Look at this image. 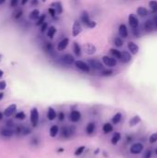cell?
I'll list each match as a JSON object with an SVG mask.
<instances>
[{
    "instance_id": "8992f818",
    "label": "cell",
    "mask_w": 157,
    "mask_h": 158,
    "mask_svg": "<svg viewBox=\"0 0 157 158\" xmlns=\"http://www.w3.org/2000/svg\"><path fill=\"white\" fill-rule=\"evenodd\" d=\"M87 64L89 65L90 69H93L94 70H102L104 69L103 64L99 60H96V59H89Z\"/></svg>"
},
{
    "instance_id": "9a60e30c",
    "label": "cell",
    "mask_w": 157,
    "mask_h": 158,
    "mask_svg": "<svg viewBox=\"0 0 157 158\" xmlns=\"http://www.w3.org/2000/svg\"><path fill=\"white\" fill-rule=\"evenodd\" d=\"M119 60H120L122 63H124V64L129 63V62L131 60L130 53L127 52V51H122L121 52V57H120V59H119Z\"/></svg>"
},
{
    "instance_id": "d6a6232c",
    "label": "cell",
    "mask_w": 157,
    "mask_h": 158,
    "mask_svg": "<svg viewBox=\"0 0 157 158\" xmlns=\"http://www.w3.org/2000/svg\"><path fill=\"white\" fill-rule=\"evenodd\" d=\"M149 7H151V10L152 13H157V1L156 0H152L149 2Z\"/></svg>"
},
{
    "instance_id": "2e32d148",
    "label": "cell",
    "mask_w": 157,
    "mask_h": 158,
    "mask_svg": "<svg viewBox=\"0 0 157 158\" xmlns=\"http://www.w3.org/2000/svg\"><path fill=\"white\" fill-rule=\"evenodd\" d=\"M127 48H129V52L132 55H137L139 52V49H140L138 44H136L134 42H129V44H127Z\"/></svg>"
},
{
    "instance_id": "ac0fdd59",
    "label": "cell",
    "mask_w": 157,
    "mask_h": 158,
    "mask_svg": "<svg viewBox=\"0 0 157 158\" xmlns=\"http://www.w3.org/2000/svg\"><path fill=\"white\" fill-rule=\"evenodd\" d=\"M143 28H144V31L147 32H152V30H154V22H152V19H147L143 24Z\"/></svg>"
},
{
    "instance_id": "5b68a950",
    "label": "cell",
    "mask_w": 157,
    "mask_h": 158,
    "mask_svg": "<svg viewBox=\"0 0 157 158\" xmlns=\"http://www.w3.org/2000/svg\"><path fill=\"white\" fill-rule=\"evenodd\" d=\"M103 63H104L105 66L109 67V68H113V67H115L117 64V61L115 58L114 57H110L108 56H104L102 57Z\"/></svg>"
},
{
    "instance_id": "e575fe53",
    "label": "cell",
    "mask_w": 157,
    "mask_h": 158,
    "mask_svg": "<svg viewBox=\"0 0 157 158\" xmlns=\"http://www.w3.org/2000/svg\"><path fill=\"white\" fill-rule=\"evenodd\" d=\"M121 118H122V114L121 113H117L112 118V122L114 124H118L119 122L121 121Z\"/></svg>"
},
{
    "instance_id": "1f68e13d",
    "label": "cell",
    "mask_w": 157,
    "mask_h": 158,
    "mask_svg": "<svg viewBox=\"0 0 157 158\" xmlns=\"http://www.w3.org/2000/svg\"><path fill=\"white\" fill-rule=\"evenodd\" d=\"M137 13L140 17H145V16L148 15L149 11H148L147 8L143 7H138V9H137Z\"/></svg>"
},
{
    "instance_id": "cb8c5ba5",
    "label": "cell",
    "mask_w": 157,
    "mask_h": 158,
    "mask_svg": "<svg viewBox=\"0 0 157 158\" xmlns=\"http://www.w3.org/2000/svg\"><path fill=\"white\" fill-rule=\"evenodd\" d=\"M40 10L39 9H34L32 10L30 15H29V19L31 20H37V19L40 17Z\"/></svg>"
},
{
    "instance_id": "d4e9b609",
    "label": "cell",
    "mask_w": 157,
    "mask_h": 158,
    "mask_svg": "<svg viewBox=\"0 0 157 158\" xmlns=\"http://www.w3.org/2000/svg\"><path fill=\"white\" fill-rule=\"evenodd\" d=\"M94 130H95V123L94 122H90L88 123L87 127H86V132H87L88 135L93 134Z\"/></svg>"
},
{
    "instance_id": "f5cc1de1",
    "label": "cell",
    "mask_w": 157,
    "mask_h": 158,
    "mask_svg": "<svg viewBox=\"0 0 157 158\" xmlns=\"http://www.w3.org/2000/svg\"><path fill=\"white\" fill-rule=\"evenodd\" d=\"M38 143H39V141H38V140H37L36 138H34V139L32 140V144L36 145V144H38Z\"/></svg>"
},
{
    "instance_id": "277c9868",
    "label": "cell",
    "mask_w": 157,
    "mask_h": 158,
    "mask_svg": "<svg viewBox=\"0 0 157 158\" xmlns=\"http://www.w3.org/2000/svg\"><path fill=\"white\" fill-rule=\"evenodd\" d=\"M31 122H32V127H37V125H38V120H39V112L37 110V108H32V111H31Z\"/></svg>"
},
{
    "instance_id": "b9f144b4",
    "label": "cell",
    "mask_w": 157,
    "mask_h": 158,
    "mask_svg": "<svg viewBox=\"0 0 157 158\" xmlns=\"http://www.w3.org/2000/svg\"><path fill=\"white\" fill-rule=\"evenodd\" d=\"M84 150H85V146H80L78 148H77V150H76L74 153H75V155L78 156V155H82V153L84 152Z\"/></svg>"
},
{
    "instance_id": "816d5d0a",
    "label": "cell",
    "mask_w": 157,
    "mask_h": 158,
    "mask_svg": "<svg viewBox=\"0 0 157 158\" xmlns=\"http://www.w3.org/2000/svg\"><path fill=\"white\" fill-rule=\"evenodd\" d=\"M152 22H154V24L155 28L157 29V14L154 15V20H152Z\"/></svg>"
},
{
    "instance_id": "6125c7cd",
    "label": "cell",
    "mask_w": 157,
    "mask_h": 158,
    "mask_svg": "<svg viewBox=\"0 0 157 158\" xmlns=\"http://www.w3.org/2000/svg\"><path fill=\"white\" fill-rule=\"evenodd\" d=\"M2 58H3V56L1 55V54H0V62L2 61Z\"/></svg>"
},
{
    "instance_id": "ba28073f",
    "label": "cell",
    "mask_w": 157,
    "mask_h": 158,
    "mask_svg": "<svg viewBox=\"0 0 157 158\" xmlns=\"http://www.w3.org/2000/svg\"><path fill=\"white\" fill-rule=\"evenodd\" d=\"M81 32H82V28H81V22H78V20H75V22H73V25H72V32H71L72 36L77 37Z\"/></svg>"
},
{
    "instance_id": "ab89813d",
    "label": "cell",
    "mask_w": 157,
    "mask_h": 158,
    "mask_svg": "<svg viewBox=\"0 0 157 158\" xmlns=\"http://www.w3.org/2000/svg\"><path fill=\"white\" fill-rule=\"evenodd\" d=\"M156 141H157V132L152 133V134L150 136V138H149V143H150L151 144L155 143Z\"/></svg>"
},
{
    "instance_id": "44dd1931",
    "label": "cell",
    "mask_w": 157,
    "mask_h": 158,
    "mask_svg": "<svg viewBox=\"0 0 157 158\" xmlns=\"http://www.w3.org/2000/svg\"><path fill=\"white\" fill-rule=\"evenodd\" d=\"M0 134L4 137H7V138H9V137H12L14 134V130L12 128H3V130L0 131Z\"/></svg>"
},
{
    "instance_id": "f6af8a7d",
    "label": "cell",
    "mask_w": 157,
    "mask_h": 158,
    "mask_svg": "<svg viewBox=\"0 0 157 158\" xmlns=\"http://www.w3.org/2000/svg\"><path fill=\"white\" fill-rule=\"evenodd\" d=\"M151 157H152V151L150 149H148L147 151L145 152V153L143 155L142 158H151Z\"/></svg>"
},
{
    "instance_id": "ffe728a7",
    "label": "cell",
    "mask_w": 157,
    "mask_h": 158,
    "mask_svg": "<svg viewBox=\"0 0 157 158\" xmlns=\"http://www.w3.org/2000/svg\"><path fill=\"white\" fill-rule=\"evenodd\" d=\"M82 50H81V45L78 44L77 42H74L73 43V52L74 54H75V56H78V57H81V52Z\"/></svg>"
},
{
    "instance_id": "e7e4bbea",
    "label": "cell",
    "mask_w": 157,
    "mask_h": 158,
    "mask_svg": "<svg viewBox=\"0 0 157 158\" xmlns=\"http://www.w3.org/2000/svg\"><path fill=\"white\" fill-rule=\"evenodd\" d=\"M155 153H156V155H157V149H156V151H155Z\"/></svg>"
},
{
    "instance_id": "7402d4cb",
    "label": "cell",
    "mask_w": 157,
    "mask_h": 158,
    "mask_svg": "<svg viewBox=\"0 0 157 158\" xmlns=\"http://www.w3.org/2000/svg\"><path fill=\"white\" fill-rule=\"evenodd\" d=\"M56 110L54 109L53 107H49L48 111H47V118L50 120V121H53L54 119L56 118Z\"/></svg>"
},
{
    "instance_id": "be15d7a7",
    "label": "cell",
    "mask_w": 157,
    "mask_h": 158,
    "mask_svg": "<svg viewBox=\"0 0 157 158\" xmlns=\"http://www.w3.org/2000/svg\"><path fill=\"white\" fill-rule=\"evenodd\" d=\"M46 1H47V0H42V2H44V3H45Z\"/></svg>"
},
{
    "instance_id": "4dcf8cb0",
    "label": "cell",
    "mask_w": 157,
    "mask_h": 158,
    "mask_svg": "<svg viewBox=\"0 0 157 158\" xmlns=\"http://www.w3.org/2000/svg\"><path fill=\"white\" fill-rule=\"evenodd\" d=\"M103 131H104L105 134H108V133L113 131V126L112 124L110 123H105L104 126H103Z\"/></svg>"
},
{
    "instance_id": "30bf717a",
    "label": "cell",
    "mask_w": 157,
    "mask_h": 158,
    "mask_svg": "<svg viewBox=\"0 0 157 158\" xmlns=\"http://www.w3.org/2000/svg\"><path fill=\"white\" fill-rule=\"evenodd\" d=\"M16 110H17V106L15 105V104H12V105L9 106L5 110H4L3 112V115L4 116H11L12 115H14L15 114V112Z\"/></svg>"
},
{
    "instance_id": "484cf974",
    "label": "cell",
    "mask_w": 157,
    "mask_h": 158,
    "mask_svg": "<svg viewBox=\"0 0 157 158\" xmlns=\"http://www.w3.org/2000/svg\"><path fill=\"white\" fill-rule=\"evenodd\" d=\"M59 131V128L57 125H53V126L50 128V131H49V134H50L51 137L55 138V137L57 135V133Z\"/></svg>"
},
{
    "instance_id": "f907efd6",
    "label": "cell",
    "mask_w": 157,
    "mask_h": 158,
    "mask_svg": "<svg viewBox=\"0 0 157 158\" xmlns=\"http://www.w3.org/2000/svg\"><path fill=\"white\" fill-rule=\"evenodd\" d=\"M38 4H39V0H31V5L32 7L38 6Z\"/></svg>"
},
{
    "instance_id": "d590c367",
    "label": "cell",
    "mask_w": 157,
    "mask_h": 158,
    "mask_svg": "<svg viewBox=\"0 0 157 158\" xmlns=\"http://www.w3.org/2000/svg\"><path fill=\"white\" fill-rule=\"evenodd\" d=\"M32 133V130L29 127H21V131H20V135L27 136Z\"/></svg>"
},
{
    "instance_id": "f35d334b",
    "label": "cell",
    "mask_w": 157,
    "mask_h": 158,
    "mask_svg": "<svg viewBox=\"0 0 157 158\" xmlns=\"http://www.w3.org/2000/svg\"><path fill=\"white\" fill-rule=\"evenodd\" d=\"M113 74L112 69H103V71L101 72V75L104 77H109Z\"/></svg>"
},
{
    "instance_id": "74e56055",
    "label": "cell",
    "mask_w": 157,
    "mask_h": 158,
    "mask_svg": "<svg viewBox=\"0 0 157 158\" xmlns=\"http://www.w3.org/2000/svg\"><path fill=\"white\" fill-rule=\"evenodd\" d=\"M114 44L117 47H121L123 45V40L121 37H115L114 40Z\"/></svg>"
},
{
    "instance_id": "7c38bea8",
    "label": "cell",
    "mask_w": 157,
    "mask_h": 158,
    "mask_svg": "<svg viewBox=\"0 0 157 158\" xmlns=\"http://www.w3.org/2000/svg\"><path fill=\"white\" fill-rule=\"evenodd\" d=\"M68 44H69V39L68 38L62 39L60 42H58V44H57V46H56L57 51H59V52L64 51V50L68 47Z\"/></svg>"
},
{
    "instance_id": "836d02e7",
    "label": "cell",
    "mask_w": 157,
    "mask_h": 158,
    "mask_svg": "<svg viewBox=\"0 0 157 158\" xmlns=\"http://www.w3.org/2000/svg\"><path fill=\"white\" fill-rule=\"evenodd\" d=\"M45 19H46V15H45V14L40 15V17L36 20L35 25H36V26H41V25H42L44 22H45Z\"/></svg>"
},
{
    "instance_id": "5bb4252c",
    "label": "cell",
    "mask_w": 157,
    "mask_h": 158,
    "mask_svg": "<svg viewBox=\"0 0 157 158\" xmlns=\"http://www.w3.org/2000/svg\"><path fill=\"white\" fill-rule=\"evenodd\" d=\"M61 59L65 64H67V65H72V64H74V62H75L74 56L72 55H70V54H65V55L62 56Z\"/></svg>"
},
{
    "instance_id": "bcb514c9",
    "label": "cell",
    "mask_w": 157,
    "mask_h": 158,
    "mask_svg": "<svg viewBox=\"0 0 157 158\" xmlns=\"http://www.w3.org/2000/svg\"><path fill=\"white\" fill-rule=\"evenodd\" d=\"M7 87V82L5 81H0V91L5 90Z\"/></svg>"
},
{
    "instance_id": "9c48e42d",
    "label": "cell",
    "mask_w": 157,
    "mask_h": 158,
    "mask_svg": "<svg viewBox=\"0 0 157 158\" xmlns=\"http://www.w3.org/2000/svg\"><path fill=\"white\" fill-rule=\"evenodd\" d=\"M81 50H83L87 55L92 56V55H93V54H95L96 47H95V45L93 44H85L83 46H82Z\"/></svg>"
},
{
    "instance_id": "680465c9",
    "label": "cell",
    "mask_w": 157,
    "mask_h": 158,
    "mask_svg": "<svg viewBox=\"0 0 157 158\" xmlns=\"http://www.w3.org/2000/svg\"><path fill=\"white\" fill-rule=\"evenodd\" d=\"M6 3V0H0V6L3 5V4Z\"/></svg>"
},
{
    "instance_id": "e0dca14e",
    "label": "cell",
    "mask_w": 157,
    "mask_h": 158,
    "mask_svg": "<svg viewBox=\"0 0 157 158\" xmlns=\"http://www.w3.org/2000/svg\"><path fill=\"white\" fill-rule=\"evenodd\" d=\"M118 34L120 37L123 38H127V35H129V31H127V28L125 24H121L118 28Z\"/></svg>"
},
{
    "instance_id": "7a4b0ae2",
    "label": "cell",
    "mask_w": 157,
    "mask_h": 158,
    "mask_svg": "<svg viewBox=\"0 0 157 158\" xmlns=\"http://www.w3.org/2000/svg\"><path fill=\"white\" fill-rule=\"evenodd\" d=\"M75 131H76V128L74 126H63L61 128L60 130V133L61 135L64 137V138H69L71 137L72 135L75 134Z\"/></svg>"
},
{
    "instance_id": "c3c4849f",
    "label": "cell",
    "mask_w": 157,
    "mask_h": 158,
    "mask_svg": "<svg viewBox=\"0 0 157 158\" xmlns=\"http://www.w3.org/2000/svg\"><path fill=\"white\" fill-rule=\"evenodd\" d=\"M7 123V126L9 127V128H12V127H15V125H14V123H13V121H12V120H7L6 121Z\"/></svg>"
},
{
    "instance_id": "f1b7e54d",
    "label": "cell",
    "mask_w": 157,
    "mask_h": 158,
    "mask_svg": "<svg viewBox=\"0 0 157 158\" xmlns=\"http://www.w3.org/2000/svg\"><path fill=\"white\" fill-rule=\"evenodd\" d=\"M140 118L139 116H134L133 118H131L130 120H129V126L130 127H134L136 125H138L140 122Z\"/></svg>"
},
{
    "instance_id": "681fc988",
    "label": "cell",
    "mask_w": 157,
    "mask_h": 158,
    "mask_svg": "<svg viewBox=\"0 0 157 158\" xmlns=\"http://www.w3.org/2000/svg\"><path fill=\"white\" fill-rule=\"evenodd\" d=\"M57 116H58L59 121H63L64 118H65V114L63 113V112H60V113L57 115Z\"/></svg>"
},
{
    "instance_id": "603a6c76",
    "label": "cell",
    "mask_w": 157,
    "mask_h": 158,
    "mask_svg": "<svg viewBox=\"0 0 157 158\" xmlns=\"http://www.w3.org/2000/svg\"><path fill=\"white\" fill-rule=\"evenodd\" d=\"M56 28L55 26H50V27H48L47 29V31H46V35L47 37H49L50 39H53L54 37H55L56 35Z\"/></svg>"
},
{
    "instance_id": "60d3db41",
    "label": "cell",
    "mask_w": 157,
    "mask_h": 158,
    "mask_svg": "<svg viewBox=\"0 0 157 158\" xmlns=\"http://www.w3.org/2000/svg\"><path fill=\"white\" fill-rule=\"evenodd\" d=\"M25 118H26V115L22 111L21 112H19V113H17V114L15 115V118H17L19 120H23V119H25Z\"/></svg>"
},
{
    "instance_id": "11a10c76",
    "label": "cell",
    "mask_w": 157,
    "mask_h": 158,
    "mask_svg": "<svg viewBox=\"0 0 157 158\" xmlns=\"http://www.w3.org/2000/svg\"><path fill=\"white\" fill-rule=\"evenodd\" d=\"M3 75H4V71H3L2 69H0V79L3 77Z\"/></svg>"
},
{
    "instance_id": "94428289",
    "label": "cell",
    "mask_w": 157,
    "mask_h": 158,
    "mask_svg": "<svg viewBox=\"0 0 157 158\" xmlns=\"http://www.w3.org/2000/svg\"><path fill=\"white\" fill-rule=\"evenodd\" d=\"M3 116H4L3 113H1V112H0V120H1V119L3 118Z\"/></svg>"
},
{
    "instance_id": "6f0895ef",
    "label": "cell",
    "mask_w": 157,
    "mask_h": 158,
    "mask_svg": "<svg viewBox=\"0 0 157 158\" xmlns=\"http://www.w3.org/2000/svg\"><path fill=\"white\" fill-rule=\"evenodd\" d=\"M3 97H4V93H0V101L3 99Z\"/></svg>"
},
{
    "instance_id": "ee69618b",
    "label": "cell",
    "mask_w": 157,
    "mask_h": 158,
    "mask_svg": "<svg viewBox=\"0 0 157 158\" xmlns=\"http://www.w3.org/2000/svg\"><path fill=\"white\" fill-rule=\"evenodd\" d=\"M48 13L51 15L52 18H56V10L54 9L53 7H49V8H48Z\"/></svg>"
},
{
    "instance_id": "d6986e66",
    "label": "cell",
    "mask_w": 157,
    "mask_h": 158,
    "mask_svg": "<svg viewBox=\"0 0 157 158\" xmlns=\"http://www.w3.org/2000/svg\"><path fill=\"white\" fill-rule=\"evenodd\" d=\"M81 115L78 111L77 110H73L71 111V113L69 115V119L71 120V122H78V120L81 119Z\"/></svg>"
},
{
    "instance_id": "4fadbf2b",
    "label": "cell",
    "mask_w": 157,
    "mask_h": 158,
    "mask_svg": "<svg viewBox=\"0 0 157 158\" xmlns=\"http://www.w3.org/2000/svg\"><path fill=\"white\" fill-rule=\"evenodd\" d=\"M129 24L132 29H137L139 27V19L136 18L133 14H130L129 16Z\"/></svg>"
},
{
    "instance_id": "91938a15",
    "label": "cell",
    "mask_w": 157,
    "mask_h": 158,
    "mask_svg": "<svg viewBox=\"0 0 157 158\" xmlns=\"http://www.w3.org/2000/svg\"><path fill=\"white\" fill-rule=\"evenodd\" d=\"M99 151H100V150H99V149H96L95 151H94V155H97V153H99Z\"/></svg>"
},
{
    "instance_id": "7dc6e473",
    "label": "cell",
    "mask_w": 157,
    "mask_h": 158,
    "mask_svg": "<svg viewBox=\"0 0 157 158\" xmlns=\"http://www.w3.org/2000/svg\"><path fill=\"white\" fill-rule=\"evenodd\" d=\"M19 4V0H10V7H17Z\"/></svg>"
},
{
    "instance_id": "83f0119b",
    "label": "cell",
    "mask_w": 157,
    "mask_h": 158,
    "mask_svg": "<svg viewBox=\"0 0 157 158\" xmlns=\"http://www.w3.org/2000/svg\"><path fill=\"white\" fill-rule=\"evenodd\" d=\"M110 54L113 56L114 58H115V59H120V57H121V52L119 51V50L115 49V48H111L110 49Z\"/></svg>"
},
{
    "instance_id": "3957f363",
    "label": "cell",
    "mask_w": 157,
    "mask_h": 158,
    "mask_svg": "<svg viewBox=\"0 0 157 158\" xmlns=\"http://www.w3.org/2000/svg\"><path fill=\"white\" fill-rule=\"evenodd\" d=\"M74 64H75L76 68L78 69H80L81 71H82V72L89 73L91 71V69H90L89 65L86 63V62H84V61H82V60H76L75 62H74Z\"/></svg>"
},
{
    "instance_id": "6da1fadb",
    "label": "cell",
    "mask_w": 157,
    "mask_h": 158,
    "mask_svg": "<svg viewBox=\"0 0 157 158\" xmlns=\"http://www.w3.org/2000/svg\"><path fill=\"white\" fill-rule=\"evenodd\" d=\"M81 22H82V24L85 25L86 27H88L90 29H93L96 27V22H93L90 19V16H89V13L86 10L82 11L81 13Z\"/></svg>"
},
{
    "instance_id": "db71d44e",
    "label": "cell",
    "mask_w": 157,
    "mask_h": 158,
    "mask_svg": "<svg viewBox=\"0 0 157 158\" xmlns=\"http://www.w3.org/2000/svg\"><path fill=\"white\" fill-rule=\"evenodd\" d=\"M29 0H21V5L24 6V5H26V4L28 3Z\"/></svg>"
},
{
    "instance_id": "7bdbcfd3",
    "label": "cell",
    "mask_w": 157,
    "mask_h": 158,
    "mask_svg": "<svg viewBox=\"0 0 157 158\" xmlns=\"http://www.w3.org/2000/svg\"><path fill=\"white\" fill-rule=\"evenodd\" d=\"M47 29H48L47 22H44L42 25H41V32H42V33H44L45 32L47 31Z\"/></svg>"
},
{
    "instance_id": "f546056e",
    "label": "cell",
    "mask_w": 157,
    "mask_h": 158,
    "mask_svg": "<svg viewBox=\"0 0 157 158\" xmlns=\"http://www.w3.org/2000/svg\"><path fill=\"white\" fill-rule=\"evenodd\" d=\"M22 15H23V10L21 9V8H17V9L13 12V19L18 20L21 18Z\"/></svg>"
},
{
    "instance_id": "9f6ffc18",
    "label": "cell",
    "mask_w": 157,
    "mask_h": 158,
    "mask_svg": "<svg viewBox=\"0 0 157 158\" xmlns=\"http://www.w3.org/2000/svg\"><path fill=\"white\" fill-rule=\"evenodd\" d=\"M63 151H64L63 148H58V149H57V152H58V153H63Z\"/></svg>"
},
{
    "instance_id": "52a82bcc",
    "label": "cell",
    "mask_w": 157,
    "mask_h": 158,
    "mask_svg": "<svg viewBox=\"0 0 157 158\" xmlns=\"http://www.w3.org/2000/svg\"><path fill=\"white\" fill-rule=\"evenodd\" d=\"M142 151H143V145L140 143H133L129 149V152L132 155H139V153H140Z\"/></svg>"
},
{
    "instance_id": "8d00e7d4",
    "label": "cell",
    "mask_w": 157,
    "mask_h": 158,
    "mask_svg": "<svg viewBox=\"0 0 157 158\" xmlns=\"http://www.w3.org/2000/svg\"><path fill=\"white\" fill-rule=\"evenodd\" d=\"M44 50L46 53H51V52H53V50H54L53 44L51 43H46V44H44Z\"/></svg>"
},
{
    "instance_id": "8fae6325",
    "label": "cell",
    "mask_w": 157,
    "mask_h": 158,
    "mask_svg": "<svg viewBox=\"0 0 157 158\" xmlns=\"http://www.w3.org/2000/svg\"><path fill=\"white\" fill-rule=\"evenodd\" d=\"M50 7H53L54 9L56 10V15H60V14L63 13V11H64L63 5H62V3L59 2V1H56V2H53V3H51Z\"/></svg>"
},
{
    "instance_id": "4316f807",
    "label": "cell",
    "mask_w": 157,
    "mask_h": 158,
    "mask_svg": "<svg viewBox=\"0 0 157 158\" xmlns=\"http://www.w3.org/2000/svg\"><path fill=\"white\" fill-rule=\"evenodd\" d=\"M120 140H121V134H120V133H119V132H115L113 137H112V139H111V143H112V144L115 145V144H117V143Z\"/></svg>"
}]
</instances>
